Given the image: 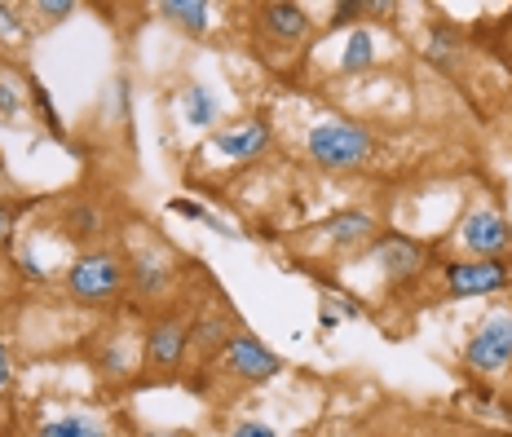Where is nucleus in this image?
Returning <instances> with one entry per match:
<instances>
[{
    "label": "nucleus",
    "instance_id": "a211bd4d",
    "mask_svg": "<svg viewBox=\"0 0 512 437\" xmlns=\"http://www.w3.org/2000/svg\"><path fill=\"white\" fill-rule=\"evenodd\" d=\"M40 14H49V18H67L71 14V5H67V0H40Z\"/></svg>",
    "mask_w": 512,
    "mask_h": 437
},
{
    "label": "nucleus",
    "instance_id": "6ab92c4d",
    "mask_svg": "<svg viewBox=\"0 0 512 437\" xmlns=\"http://www.w3.org/2000/svg\"><path fill=\"white\" fill-rule=\"evenodd\" d=\"M230 437H274V429L270 424H239Z\"/></svg>",
    "mask_w": 512,
    "mask_h": 437
},
{
    "label": "nucleus",
    "instance_id": "6e6552de",
    "mask_svg": "<svg viewBox=\"0 0 512 437\" xmlns=\"http://www.w3.org/2000/svg\"><path fill=\"white\" fill-rule=\"evenodd\" d=\"M265 146H270V124L265 120H252V124H243V129L217 133V151L230 155V159H256Z\"/></svg>",
    "mask_w": 512,
    "mask_h": 437
},
{
    "label": "nucleus",
    "instance_id": "f8f14e48",
    "mask_svg": "<svg viewBox=\"0 0 512 437\" xmlns=\"http://www.w3.org/2000/svg\"><path fill=\"white\" fill-rule=\"evenodd\" d=\"M159 9H164L173 23L190 27V31H204L208 27V5H199V0H164Z\"/></svg>",
    "mask_w": 512,
    "mask_h": 437
},
{
    "label": "nucleus",
    "instance_id": "7ed1b4c3",
    "mask_svg": "<svg viewBox=\"0 0 512 437\" xmlns=\"http://www.w3.org/2000/svg\"><path fill=\"white\" fill-rule=\"evenodd\" d=\"M512 362V314H495L482 332L468 340V367L473 371H504Z\"/></svg>",
    "mask_w": 512,
    "mask_h": 437
},
{
    "label": "nucleus",
    "instance_id": "412c9836",
    "mask_svg": "<svg viewBox=\"0 0 512 437\" xmlns=\"http://www.w3.org/2000/svg\"><path fill=\"white\" fill-rule=\"evenodd\" d=\"M173 212H181V217H195V221H212L204 208H199V204H186V199H177V204H173Z\"/></svg>",
    "mask_w": 512,
    "mask_h": 437
},
{
    "label": "nucleus",
    "instance_id": "aec40b11",
    "mask_svg": "<svg viewBox=\"0 0 512 437\" xmlns=\"http://www.w3.org/2000/svg\"><path fill=\"white\" fill-rule=\"evenodd\" d=\"M14 221H18V208H5V204H0V243L9 239V230H14Z\"/></svg>",
    "mask_w": 512,
    "mask_h": 437
},
{
    "label": "nucleus",
    "instance_id": "f03ea898",
    "mask_svg": "<svg viewBox=\"0 0 512 437\" xmlns=\"http://www.w3.org/2000/svg\"><path fill=\"white\" fill-rule=\"evenodd\" d=\"M67 283H71V292H76L80 301L102 305L124 287V265L115 261L111 252H93V257H80L76 265H71Z\"/></svg>",
    "mask_w": 512,
    "mask_h": 437
},
{
    "label": "nucleus",
    "instance_id": "393cba45",
    "mask_svg": "<svg viewBox=\"0 0 512 437\" xmlns=\"http://www.w3.org/2000/svg\"><path fill=\"white\" fill-rule=\"evenodd\" d=\"M14 106H18V98L9 93V84H0V111H14Z\"/></svg>",
    "mask_w": 512,
    "mask_h": 437
},
{
    "label": "nucleus",
    "instance_id": "2eb2a0df",
    "mask_svg": "<svg viewBox=\"0 0 512 437\" xmlns=\"http://www.w3.org/2000/svg\"><path fill=\"white\" fill-rule=\"evenodd\" d=\"M217 102L208 98V89H186V124H212Z\"/></svg>",
    "mask_w": 512,
    "mask_h": 437
},
{
    "label": "nucleus",
    "instance_id": "0eeeda50",
    "mask_svg": "<svg viewBox=\"0 0 512 437\" xmlns=\"http://www.w3.org/2000/svg\"><path fill=\"white\" fill-rule=\"evenodd\" d=\"M376 261L384 265L389 279H411V274L424 265V252H420V243L402 239V234H389V239L376 248Z\"/></svg>",
    "mask_w": 512,
    "mask_h": 437
},
{
    "label": "nucleus",
    "instance_id": "423d86ee",
    "mask_svg": "<svg viewBox=\"0 0 512 437\" xmlns=\"http://www.w3.org/2000/svg\"><path fill=\"white\" fill-rule=\"evenodd\" d=\"M230 367L248 380H270L274 371H279V358H274L265 345H256L252 336H234L230 340Z\"/></svg>",
    "mask_w": 512,
    "mask_h": 437
},
{
    "label": "nucleus",
    "instance_id": "dca6fc26",
    "mask_svg": "<svg viewBox=\"0 0 512 437\" xmlns=\"http://www.w3.org/2000/svg\"><path fill=\"white\" fill-rule=\"evenodd\" d=\"M367 62H371V36L367 31H354L349 49H345V71H358V67H367Z\"/></svg>",
    "mask_w": 512,
    "mask_h": 437
},
{
    "label": "nucleus",
    "instance_id": "9b49d317",
    "mask_svg": "<svg viewBox=\"0 0 512 437\" xmlns=\"http://www.w3.org/2000/svg\"><path fill=\"white\" fill-rule=\"evenodd\" d=\"M323 230L332 234L336 243H358L371 234V217H362V212H340V217H332Z\"/></svg>",
    "mask_w": 512,
    "mask_h": 437
},
{
    "label": "nucleus",
    "instance_id": "4468645a",
    "mask_svg": "<svg viewBox=\"0 0 512 437\" xmlns=\"http://www.w3.org/2000/svg\"><path fill=\"white\" fill-rule=\"evenodd\" d=\"M164 279H168V270H164V261H159V257H142V261H137V292H142V296L159 292Z\"/></svg>",
    "mask_w": 512,
    "mask_h": 437
},
{
    "label": "nucleus",
    "instance_id": "ddd939ff",
    "mask_svg": "<svg viewBox=\"0 0 512 437\" xmlns=\"http://www.w3.org/2000/svg\"><path fill=\"white\" fill-rule=\"evenodd\" d=\"M40 437H106L98 424H89V420H80V415H67V420H53L40 429Z\"/></svg>",
    "mask_w": 512,
    "mask_h": 437
},
{
    "label": "nucleus",
    "instance_id": "20e7f679",
    "mask_svg": "<svg viewBox=\"0 0 512 437\" xmlns=\"http://www.w3.org/2000/svg\"><path fill=\"white\" fill-rule=\"evenodd\" d=\"M508 265L504 261H460V265H446V287L451 296H486L508 287Z\"/></svg>",
    "mask_w": 512,
    "mask_h": 437
},
{
    "label": "nucleus",
    "instance_id": "39448f33",
    "mask_svg": "<svg viewBox=\"0 0 512 437\" xmlns=\"http://www.w3.org/2000/svg\"><path fill=\"white\" fill-rule=\"evenodd\" d=\"M460 239H464L468 252H482L486 261H495L499 252L512 248V230L499 212H473V217L460 226Z\"/></svg>",
    "mask_w": 512,
    "mask_h": 437
},
{
    "label": "nucleus",
    "instance_id": "9d476101",
    "mask_svg": "<svg viewBox=\"0 0 512 437\" xmlns=\"http://www.w3.org/2000/svg\"><path fill=\"white\" fill-rule=\"evenodd\" d=\"M146 354L159 367H177L181 354H186V327L181 323H159L151 327V336H146Z\"/></svg>",
    "mask_w": 512,
    "mask_h": 437
},
{
    "label": "nucleus",
    "instance_id": "1a4fd4ad",
    "mask_svg": "<svg viewBox=\"0 0 512 437\" xmlns=\"http://www.w3.org/2000/svg\"><path fill=\"white\" fill-rule=\"evenodd\" d=\"M261 27L270 31L274 40H283V45H292V40H301L309 31V18L301 5H265L261 9Z\"/></svg>",
    "mask_w": 512,
    "mask_h": 437
},
{
    "label": "nucleus",
    "instance_id": "b1692460",
    "mask_svg": "<svg viewBox=\"0 0 512 437\" xmlns=\"http://www.w3.org/2000/svg\"><path fill=\"white\" fill-rule=\"evenodd\" d=\"M0 31H18V18H14V9H5V5H0Z\"/></svg>",
    "mask_w": 512,
    "mask_h": 437
},
{
    "label": "nucleus",
    "instance_id": "4be33fe9",
    "mask_svg": "<svg viewBox=\"0 0 512 437\" xmlns=\"http://www.w3.org/2000/svg\"><path fill=\"white\" fill-rule=\"evenodd\" d=\"M9 376H14V367H9V349L0 345V389L9 385Z\"/></svg>",
    "mask_w": 512,
    "mask_h": 437
},
{
    "label": "nucleus",
    "instance_id": "f257e3e1",
    "mask_svg": "<svg viewBox=\"0 0 512 437\" xmlns=\"http://www.w3.org/2000/svg\"><path fill=\"white\" fill-rule=\"evenodd\" d=\"M309 155L323 168H358L371 155V133L354 120H323L309 129Z\"/></svg>",
    "mask_w": 512,
    "mask_h": 437
},
{
    "label": "nucleus",
    "instance_id": "f3484780",
    "mask_svg": "<svg viewBox=\"0 0 512 437\" xmlns=\"http://www.w3.org/2000/svg\"><path fill=\"white\" fill-rule=\"evenodd\" d=\"M93 226H98L93 208H76V212H71V234H93Z\"/></svg>",
    "mask_w": 512,
    "mask_h": 437
},
{
    "label": "nucleus",
    "instance_id": "5701e85b",
    "mask_svg": "<svg viewBox=\"0 0 512 437\" xmlns=\"http://www.w3.org/2000/svg\"><path fill=\"white\" fill-rule=\"evenodd\" d=\"M217 336H226V327H217V323H204V327H199V340H204V345H212Z\"/></svg>",
    "mask_w": 512,
    "mask_h": 437
}]
</instances>
